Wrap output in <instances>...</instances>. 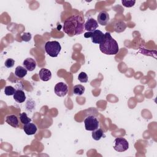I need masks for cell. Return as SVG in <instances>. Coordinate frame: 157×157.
Returning <instances> with one entry per match:
<instances>
[{"mask_svg": "<svg viewBox=\"0 0 157 157\" xmlns=\"http://www.w3.org/2000/svg\"><path fill=\"white\" fill-rule=\"evenodd\" d=\"M63 31L69 36L79 35L85 30V20L81 15H72L65 20L63 28Z\"/></svg>", "mask_w": 157, "mask_h": 157, "instance_id": "cell-1", "label": "cell"}, {"mask_svg": "<svg viewBox=\"0 0 157 157\" xmlns=\"http://www.w3.org/2000/svg\"><path fill=\"white\" fill-rule=\"evenodd\" d=\"M99 49L102 53L108 55H116L119 52L117 42L109 32L104 34V39L103 42L99 44Z\"/></svg>", "mask_w": 157, "mask_h": 157, "instance_id": "cell-2", "label": "cell"}, {"mask_svg": "<svg viewBox=\"0 0 157 157\" xmlns=\"http://www.w3.org/2000/svg\"><path fill=\"white\" fill-rule=\"evenodd\" d=\"M61 49L60 44L56 40L48 41L45 44L46 53L51 57H56Z\"/></svg>", "mask_w": 157, "mask_h": 157, "instance_id": "cell-3", "label": "cell"}, {"mask_svg": "<svg viewBox=\"0 0 157 157\" xmlns=\"http://www.w3.org/2000/svg\"><path fill=\"white\" fill-rule=\"evenodd\" d=\"M84 124L87 131H93L99 128V121L93 115L88 116L84 120Z\"/></svg>", "mask_w": 157, "mask_h": 157, "instance_id": "cell-4", "label": "cell"}, {"mask_svg": "<svg viewBox=\"0 0 157 157\" xmlns=\"http://www.w3.org/2000/svg\"><path fill=\"white\" fill-rule=\"evenodd\" d=\"M115 145L113 149L118 152H123L127 150L129 148V143L123 137H118L115 139Z\"/></svg>", "mask_w": 157, "mask_h": 157, "instance_id": "cell-5", "label": "cell"}, {"mask_svg": "<svg viewBox=\"0 0 157 157\" xmlns=\"http://www.w3.org/2000/svg\"><path fill=\"white\" fill-rule=\"evenodd\" d=\"M54 91L55 94L59 97L65 96L68 92L67 85L64 82H59L55 86Z\"/></svg>", "mask_w": 157, "mask_h": 157, "instance_id": "cell-6", "label": "cell"}, {"mask_svg": "<svg viewBox=\"0 0 157 157\" xmlns=\"http://www.w3.org/2000/svg\"><path fill=\"white\" fill-rule=\"evenodd\" d=\"M91 41L94 44H101L104 39V34L100 30L96 29L92 32V35L91 37Z\"/></svg>", "mask_w": 157, "mask_h": 157, "instance_id": "cell-7", "label": "cell"}, {"mask_svg": "<svg viewBox=\"0 0 157 157\" xmlns=\"http://www.w3.org/2000/svg\"><path fill=\"white\" fill-rule=\"evenodd\" d=\"M98 27V21L93 18L88 19L86 23H85V30H86L88 32H93L95 31Z\"/></svg>", "mask_w": 157, "mask_h": 157, "instance_id": "cell-8", "label": "cell"}, {"mask_svg": "<svg viewBox=\"0 0 157 157\" xmlns=\"http://www.w3.org/2000/svg\"><path fill=\"white\" fill-rule=\"evenodd\" d=\"M97 19L99 24L102 26H105L110 20V17L109 13L106 11L102 10L99 13Z\"/></svg>", "mask_w": 157, "mask_h": 157, "instance_id": "cell-9", "label": "cell"}, {"mask_svg": "<svg viewBox=\"0 0 157 157\" xmlns=\"http://www.w3.org/2000/svg\"><path fill=\"white\" fill-rule=\"evenodd\" d=\"M23 65L29 71H33L36 67V61L31 58H27L23 61Z\"/></svg>", "mask_w": 157, "mask_h": 157, "instance_id": "cell-10", "label": "cell"}, {"mask_svg": "<svg viewBox=\"0 0 157 157\" xmlns=\"http://www.w3.org/2000/svg\"><path fill=\"white\" fill-rule=\"evenodd\" d=\"M39 77L44 82L48 81L52 78V72L50 70L45 69V68H42L39 71Z\"/></svg>", "mask_w": 157, "mask_h": 157, "instance_id": "cell-11", "label": "cell"}, {"mask_svg": "<svg viewBox=\"0 0 157 157\" xmlns=\"http://www.w3.org/2000/svg\"><path fill=\"white\" fill-rule=\"evenodd\" d=\"M37 129V128L36 124L32 123H29L28 124H24V126H23V130L25 132L27 135H29V136L34 134L36 132Z\"/></svg>", "mask_w": 157, "mask_h": 157, "instance_id": "cell-12", "label": "cell"}, {"mask_svg": "<svg viewBox=\"0 0 157 157\" xmlns=\"http://www.w3.org/2000/svg\"><path fill=\"white\" fill-rule=\"evenodd\" d=\"M6 122L10 126L13 128H18L19 126V122L18 118L15 115H9L6 117Z\"/></svg>", "mask_w": 157, "mask_h": 157, "instance_id": "cell-13", "label": "cell"}, {"mask_svg": "<svg viewBox=\"0 0 157 157\" xmlns=\"http://www.w3.org/2000/svg\"><path fill=\"white\" fill-rule=\"evenodd\" d=\"M13 99L14 100L18 102V103H22L26 99V95L25 92L21 90H15V92L14 93Z\"/></svg>", "mask_w": 157, "mask_h": 157, "instance_id": "cell-14", "label": "cell"}, {"mask_svg": "<svg viewBox=\"0 0 157 157\" xmlns=\"http://www.w3.org/2000/svg\"><path fill=\"white\" fill-rule=\"evenodd\" d=\"M114 29L117 33L123 32L126 28V23L123 21H118L114 24Z\"/></svg>", "mask_w": 157, "mask_h": 157, "instance_id": "cell-15", "label": "cell"}, {"mask_svg": "<svg viewBox=\"0 0 157 157\" xmlns=\"http://www.w3.org/2000/svg\"><path fill=\"white\" fill-rule=\"evenodd\" d=\"M27 74V69L23 66H18L15 70V75L18 78H23Z\"/></svg>", "mask_w": 157, "mask_h": 157, "instance_id": "cell-16", "label": "cell"}, {"mask_svg": "<svg viewBox=\"0 0 157 157\" xmlns=\"http://www.w3.org/2000/svg\"><path fill=\"white\" fill-rule=\"evenodd\" d=\"M104 132L102 129L98 128L92 132V137L95 140H99L103 136Z\"/></svg>", "mask_w": 157, "mask_h": 157, "instance_id": "cell-17", "label": "cell"}, {"mask_svg": "<svg viewBox=\"0 0 157 157\" xmlns=\"http://www.w3.org/2000/svg\"><path fill=\"white\" fill-rule=\"evenodd\" d=\"M85 87L82 85H76L74 86L73 92L75 94L80 96L83 94L85 92Z\"/></svg>", "mask_w": 157, "mask_h": 157, "instance_id": "cell-18", "label": "cell"}, {"mask_svg": "<svg viewBox=\"0 0 157 157\" xmlns=\"http://www.w3.org/2000/svg\"><path fill=\"white\" fill-rule=\"evenodd\" d=\"M20 120L21 123H23V124H28L31 121V119L29 118L27 116V114L25 112H23L20 114Z\"/></svg>", "mask_w": 157, "mask_h": 157, "instance_id": "cell-19", "label": "cell"}, {"mask_svg": "<svg viewBox=\"0 0 157 157\" xmlns=\"http://www.w3.org/2000/svg\"><path fill=\"white\" fill-rule=\"evenodd\" d=\"M15 92V90L12 86H6L4 88V93L7 96L13 95Z\"/></svg>", "mask_w": 157, "mask_h": 157, "instance_id": "cell-20", "label": "cell"}, {"mask_svg": "<svg viewBox=\"0 0 157 157\" xmlns=\"http://www.w3.org/2000/svg\"><path fill=\"white\" fill-rule=\"evenodd\" d=\"M78 80L82 83H86L88 82V75L84 72H81L78 76Z\"/></svg>", "mask_w": 157, "mask_h": 157, "instance_id": "cell-21", "label": "cell"}, {"mask_svg": "<svg viewBox=\"0 0 157 157\" xmlns=\"http://www.w3.org/2000/svg\"><path fill=\"white\" fill-rule=\"evenodd\" d=\"M121 3L123 5V6L126 7H131L134 6L136 3V1H124L122 0Z\"/></svg>", "mask_w": 157, "mask_h": 157, "instance_id": "cell-22", "label": "cell"}, {"mask_svg": "<svg viewBox=\"0 0 157 157\" xmlns=\"http://www.w3.org/2000/svg\"><path fill=\"white\" fill-rule=\"evenodd\" d=\"M14 64H15V61L13 59L8 58L5 61L4 65L7 68H11L14 66Z\"/></svg>", "mask_w": 157, "mask_h": 157, "instance_id": "cell-23", "label": "cell"}, {"mask_svg": "<svg viewBox=\"0 0 157 157\" xmlns=\"http://www.w3.org/2000/svg\"><path fill=\"white\" fill-rule=\"evenodd\" d=\"M21 38L22 39L23 41H25V42H28L31 40V33H24L21 36Z\"/></svg>", "mask_w": 157, "mask_h": 157, "instance_id": "cell-24", "label": "cell"}, {"mask_svg": "<svg viewBox=\"0 0 157 157\" xmlns=\"http://www.w3.org/2000/svg\"><path fill=\"white\" fill-rule=\"evenodd\" d=\"M92 35V32H86L84 34V37L85 38H91Z\"/></svg>", "mask_w": 157, "mask_h": 157, "instance_id": "cell-25", "label": "cell"}]
</instances>
